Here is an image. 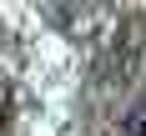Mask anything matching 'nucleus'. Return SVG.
<instances>
[{"instance_id":"f257e3e1","label":"nucleus","mask_w":146,"mask_h":136,"mask_svg":"<svg viewBox=\"0 0 146 136\" xmlns=\"http://www.w3.org/2000/svg\"><path fill=\"white\" fill-rule=\"evenodd\" d=\"M121 131H126V136H146V101L126 111V121H121Z\"/></svg>"},{"instance_id":"f03ea898","label":"nucleus","mask_w":146,"mask_h":136,"mask_svg":"<svg viewBox=\"0 0 146 136\" xmlns=\"http://www.w3.org/2000/svg\"><path fill=\"white\" fill-rule=\"evenodd\" d=\"M0 101H5V86H0Z\"/></svg>"}]
</instances>
